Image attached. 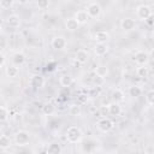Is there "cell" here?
Segmentation results:
<instances>
[{"instance_id": "8", "label": "cell", "mask_w": 154, "mask_h": 154, "mask_svg": "<svg viewBox=\"0 0 154 154\" xmlns=\"http://www.w3.org/2000/svg\"><path fill=\"white\" fill-rule=\"evenodd\" d=\"M52 47L57 51H61L66 47V40L65 37L63 36H55L53 40H52Z\"/></svg>"}, {"instance_id": "28", "label": "cell", "mask_w": 154, "mask_h": 154, "mask_svg": "<svg viewBox=\"0 0 154 154\" xmlns=\"http://www.w3.org/2000/svg\"><path fill=\"white\" fill-rule=\"evenodd\" d=\"M8 118V111L7 108L0 106V122H5Z\"/></svg>"}, {"instance_id": "27", "label": "cell", "mask_w": 154, "mask_h": 154, "mask_svg": "<svg viewBox=\"0 0 154 154\" xmlns=\"http://www.w3.org/2000/svg\"><path fill=\"white\" fill-rule=\"evenodd\" d=\"M148 73H149V71H148V67H146V66H140L136 70V75L141 78H146L148 76Z\"/></svg>"}, {"instance_id": "14", "label": "cell", "mask_w": 154, "mask_h": 154, "mask_svg": "<svg viewBox=\"0 0 154 154\" xmlns=\"http://www.w3.org/2000/svg\"><path fill=\"white\" fill-rule=\"evenodd\" d=\"M7 24L11 28H18L20 25V18L17 14H10L7 17Z\"/></svg>"}, {"instance_id": "3", "label": "cell", "mask_w": 154, "mask_h": 154, "mask_svg": "<svg viewBox=\"0 0 154 154\" xmlns=\"http://www.w3.org/2000/svg\"><path fill=\"white\" fill-rule=\"evenodd\" d=\"M136 14H137V17H138L140 19L146 20V19L149 18L153 13H152V8H150L148 5L142 4V5L137 6V8H136Z\"/></svg>"}, {"instance_id": "17", "label": "cell", "mask_w": 154, "mask_h": 154, "mask_svg": "<svg viewBox=\"0 0 154 154\" xmlns=\"http://www.w3.org/2000/svg\"><path fill=\"white\" fill-rule=\"evenodd\" d=\"M78 25H79V24L77 23V20H76L73 17L67 18L66 22H65V26H66V29H67L69 31H75V30H77Z\"/></svg>"}, {"instance_id": "15", "label": "cell", "mask_w": 154, "mask_h": 154, "mask_svg": "<svg viewBox=\"0 0 154 154\" xmlns=\"http://www.w3.org/2000/svg\"><path fill=\"white\" fill-rule=\"evenodd\" d=\"M120 112H122V108H120V105H119V103L112 102V103L108 105V113H109L111 116L117 117V116L120 114Z\"/></svg>"}, {"instance_id": "7", "label": "cell", "mask_w": 154, "mask_h": 154, "mask_svg": "<svg viewBox=\"0 0 154 154\" xmlns=\"http://www.w3.org/2000/svg\"><path fill=\"white\" fill-rule=\"evenodd\" d=\"M120 26H122V29H123V31H125V32H129V31H132L134 29H135V26H136V23H135V20L132 19V18H124L123 20H122V23H120Z\"/></svg>"}, {"instance_id": "23", "label": "cell", "mask_w": 154, "mask_h": 154, "mask_svg": "<svg viewBox=\"0 0 154 154\" xmlns=\"http://www.w3.org/2000/svg\"><path fill=\"white\" fill-rule=\"evenodd\" d=\"M72 82H73V79H72V77L70 75H64V76L60 77V84L63 87H66L67 88V87H70L72 84Z\"/></svg>"}, {"instance_id": "34", "label": "cell", "mask_w": 154, "mask_h": 154, "mask_svg": "<svg viewBox=\"0 0 154 154\" xmlns=\"http://www.w3.org/2000/svg\"><path fill=\"white\" fill-rule=\"evenodd\" d=\"M146 20H147V23H148L149 25H152V24H153V14H152V16H150L149 18H147Z\"/></svg>"}, {"instance_id": "35", "label": "cell", "mask_w": 154, "mask_h": 154, "mask_svg": "<svg viewBox=\"0 0 154 154\" xmlns=\"http://www.w3.org/2000/svg\"><path fill=\"white\" fill-rule=\"evenodd\" d=\"M99 93H100V90H99V89H97V90L93 89V90H91V93H90V96H94L95 94H96V95H99Z\"/></svg>"}, {"instance_id": "11", "label": "cell", "mask_w": 154, "mask_h": 154, "mask_svg": "<svg viewBox=\"0 0 154 154\" xmlns=\"http://www.w3.org/2000/svg\"><path fill=\"white\" fill-rule=\"evenodd\" d=\"M73 18L77 20L78 24H84V23L88 22L89 16H88V13H87L84 10H79V11H77V12L75 13V17H73Z\"/></svg>"}, {"instance_id": "18", "label": "cell", "mask_w": 154, "mask_h": 154, "mask_svg": "<svg viewBox=\"0 0 154 154\" xmlns=\"http://www.w3.org/2000/svg\"><path fill=\"white\" fill-rule=\"evenodd\" d=\"M12 60H13V63H14V65H16V66L23 65V64L25 63V55H24L23 53H20V52H17V53H14V54H13Z\"/></svg>"}, {"instance_id": "26", "label": "cell", "mask_w": 154, "mask_h": 154, "mask_svg": "<svg viewBox=\"0 0 154 154\" xmlns=\"http://www.w3.org/2000/svg\"><path fill=\"white\" fill-rule=\"evenodd\" d=\"M142 94V89L137 85H132L129 88V95L132 96V97H138L140 95Z\"/></svg>"}, {"instance_id": "36", "label": "cell", "mask_w": 154, "mask_h": 154, "mask_svg": "<svg viewBox=\"0 0 154 154\" xmlns=\"http://www.w3.org/2000/svg\"><path fill=\"white\" fill-rule=\"evenodd\" d=\"M1 25H2V19L0 18V28H1Z\"/></svg>"}, {"instance_id": "30", "label": "cell", "mask_w": 154, "mask_h": 154, "mask_svg": "<svg viewBox=\"0 0 154 154\" xmlns=\"http://www.w3.org/2000/svg\"><path fill=\"white\" fill-rule=\"evenodd\" d=\"M12 5H13V1H11V0H2V1H0V7H2V8H10Z\"/></svg>"}, {"instance_id": "19", "label": "cell", "mask_w": 154, "mask_h": 154, "mask_svg": "<svg viewBox=\"0 0 154 154\" xmlns=\"http://www.w3.org/2000/svg\"><path fill=\"white\" fill-rule=\"evenodd\" d=\"M47 153L48 154H61V147L59 143L57 142H52L48 148H47Z\"/></svg>"}, {"instance_id": "25", "label": "cell", "mask_w": 154, "mask_h": 154, "mask_svg": "<svg viewBox=\"0 0 154 154\" xmlns=\"http://www.w3.org/2000/svg\"><path fill=\"white\" fill-rule=\"evenodd\" d=\"M6 75H7V77H11V78L16 77V76L18 75V67H17L16 65L7 66V67H6Z\"/></svg>"}, {"instance_id": "16", "label": "cell", "mask_w": 154, "mask_h": 154, "mask_svg": "<svg viewBox=\"0 0 154 154\" xmlns=\"http://www.w3.org/2000/svg\"><path fill=\"white\" fill-rule=\"evenodd\" d=\"M95 76L100 77V78H106V76L108 75V69L105 66V65H97L96 69H95Z\"/></svg>"}, {"instance_id": "24", "label": "cell", "mask_w": 154, "mask_h": 154, "mask_svg": "<svg viewBox=\"0 0 154 154\" xmlns=\"http://www.w3.org/2000/svg\"><path fill=\"white\" fill-rule=\"evenodd\" d=\"M69 113L72 116V117H78L81 114V106L78 103H73L70 106L69 108Z\"/></svg>"}, {"instance_id": "2", "label": "cell", "mask_w": 154, "mask_h": 154, "mask_svg": "<svg viewBox=\"0 0 154 154\" xmlns=\"http://www.w3.org/2000/svg\"><path fill=\"white\" fill-rule=\"evenodd\" d=\"M14 140H16V143L18 146H26L30 142V135L25 130H19L16 132Z\"/></svg>"}, {"instance_id": "32", "label": "cell", "mask_w": 154, "mask_h": 154, "mask_svg": "<svg viewBox=\"0 0 154 154\" xmlns=\"http://www.w3.org/2000/svg\"><path fill=\"white\" fill-rule=\"evenodd\" d=\"M78 100H79L81 103H84V102H87L88 96H87V95H79V96H78Z\"/></svg>"}, {"instance_id": "20", "label": "cell", "mask_w": 154, "mask_h": 154, "mask_svg": "<svg viewBox=\"0 0 154 154\" xmlns=\"http://www.w3.org/2000/svg\"><path fill=\"white\" fill-rule=\"evenodd\" d=\"M54 112H55V107H54L53 103H49L48 102V103H45L42 106V113L45 116H52Z\"/></svg>"}, {"instance_id": "22", "label": "cell", "mask_w": 154, "mask_h": 154, "mask_svg": "<svg viewBox=\"0 0 154 154\" xmlns=\"http://www.w3.org/2000/svg\"><path fill=\"white\" fill-rule=\"evenodd\" d=\"M10 146H11L10 137L6 136V135H1L0 136V148L1 149H7V148H10Z\"/></svg>"}, {"instance_id": "29", "label": "cell", "mask_w": 154, "mask_h": 154, "mask_svg": "<svg viewBox=\"0 0 154 154\" xmlns=\"http://www.w3.org/2000/svg\"><path fill=\"white\" fill-rule=\"evenodd\" d=\"M146 101L148 102V105H153L154 103V90H149L146 95Z\"/></svg>"}, {"instance_id": "4", "label": "cell", "mask_w": 154, "mask_h": 154, "mask_svg": "<svg viewBox=\"0 0 154 154\" xmlns=\"http://www.w3.org/2000/svg\"><path fill=\"white\" fill-rule=\"evenodd\" d=\"M89 17H93V18H97L101 13V6L97 4V2H89L88 6H87V11Z\"/></svg>"}, {"instance_id": "33", "label": "cell", "mask_w": 154, "mask_h": 154, "mask_svg": "<svg viewBox=\"0 0 154 154\" xmlns=\"http://www.w3.org/2000/svg\"><path fill=\"white\" fill-rule=\"evenodd\" d=\"M5 64V57L2 53H0V66H2Z\"/></svg>"}, {"instance_id": "1", "label": "cell", "mask_w": 154, "mask_h": 154, "mask_svg": "<svg viewBox=\"0 0 154 154\" xmlns=\"http://www.w3.org/2000/svg\"><path fill=\"white\" fill-rule=\"evenodd\" d=\"M65 136H66V140L70 143H77L82 138V131H81V129L78 126H70L66 130Z\"/></svg>"}, {"instance_id": "31", "label": "cell", "mask_w": 154, "mask_h": 154, "mask_svg": "<svg viewBox=\"0 0 154 154\" xmlns=\"http://www.w3.org/2000/svg\"><path fill=\"white\" fill-rule=\"evenodd\" d=\"M48 6H49V1H48V0H41V1L37 2V7H38V8L45 10V8H47Z\"/></svg>"}, {"instance_id": "9", "label": "cell", "mask_w": 154, "mask_h": 154, "mask_svg": "<svg viewBox=\"0 0 154 154\" xmlns=\"http://www.w3.org/2000/svg\"><path fill=\"white\" fill-rule=\"evenodd\" d=\"M45 84V78L41 76V75H34L30 79V85L35 89H40L42 88Z\"/></svg>"}, {"instance_id": "10", "label": "cell", "mask_w": 154, "mask_h": 154, "mask_svg": "<svg viewBox=\"0 0 154 154\" xmlns=\"http://www.w3.org/2000/svg\"><path fill=\"white\" fill-rule=\"evenodd\" d=\"M94 38L97 43H106L109 40V34L105 30H99L96 31V34L94 35Z\"/></svg>"}, {"instance_id": "5", "label": "cell", "mask_w": 154, "mask_h": 154, "mask_svg": "<svg viewBox=\"0 0 154 154\" xmlns=\"http://www.w3.org/2000/svg\"><path fill=\"white\" fill-rule=\"evenodd\" d=\"M134 60H135V63H136L137 65H140V66H146L147 63H148V60H149V55H148V53H146V52H143V51H140V52H137V53L135 54Z\"/></svg>"}, {"instance_id": "21", "label": "cell", "mask_w": 154, "mask_h": 154, "mask_svg": "<svg viewBox=\"0 0 154 154\" xmlns=\"http://www.w3.org/2000/svg\"><path fill=\"white\" fill-rule=\"evenodd\" d=\"M112 99H113L114 102L119 103V102H122V101L124 100V93H123L120 89H116V90H113V93H112Z\"/></svg>"}, {"instance_id": "12", "label": "cell", "mask_w": 154, "mask_h": 154, "mask_svg": "<svg viewBox=\"0 0 154 154\" xmlns=\"http://www.w3.org/2000/svg\"><path fill=\"white\" fill-rule=\"evenodd\" d=\"M75 59H76V61H78L79 64H85V63L88 61V59H89V54H88L87 51H84V49H79V51L76 52Z\"/></svg>"}, {"instance_id": "13", "label": "cell", "mask_w": 154, "mask_h": 154, "mask_svg": "<svg viewBox=\"0 0 154 154\" xmlns=\"http://www.w3.org/2000/svg\"><path fill=\"white\" fill-rule=\"evenodd\" d=\"M108 52V46L106 43H96L94 47V53L97 57H102Z\"/></svg>"}, {"instance_id": "6", "label": "cell", "mask_w": 154, "mask_h": 154, "mask_svg": "<svg viewBox=\"0 0 154 154\" xmlns=\"http://www.w3.org/2000/svg\"><path fill=\"white\" fill-rule=\"evenodd\" d=\"M113 126H114V124H113V122H112L109 118H102V119H100L99 123H97V128H99L101 131H103V132L111 131V130L113 129Z\"/></svg>"}]
</instances>
